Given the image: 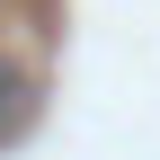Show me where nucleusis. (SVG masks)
I'll return each instance as SVG.
<instances>
[{
  "mask_svg": "<svg viewBox=\"0 0 160 160\" xmlns=\"http://www.w3.org/2000/svg\"><path fill=\"white\" fill-rule=\"evenodd\" d=\"M27 98H36V89H27V71H18L9 53H0V133H18V116H27Z\"/></svg>",
  "mask_w": 160,
  "mask_h": 160,
  "instance_id": "f257e3e1",
  "label": "nucleus"
}]
</instances>
